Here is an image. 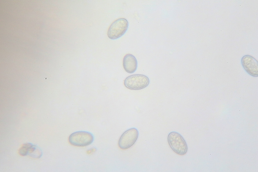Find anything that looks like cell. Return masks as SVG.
<instances>
[{
  "mask_svg": "<svg viewBox=\"0 0 258 172\" xmlns=\"http://www.w3.org/2000/svg\"><path fill=\"white\" fill-rule=\"evenodd\" d=\"M167 140L170 147L176 153L182 155L186 153L188 150L186 142L179 133L175 131L170 132L168 135Z\"/></svg>",
  "mask_w": 258,
  "mask_h": 172,
  "instance_id": "6da1fadb",
  "label": "cell"
},
{
  "mask_svg": "<svg viewBox=\"0 0 258 172\" xmlns=\"http://www.w3.org/2000/svg\"><path fill=\"white\" fill-rule=\"evenodd\" d=\"M149 83L148 77L141 74L130 75L125 78L124 82V84L126 88L134 90L144 88L148 86Z\"/></svg>",
  "mask_w": 258,
  "mask_h": 172,
  "instance_id": "7a4b0ae2",
  "label": "cell"
},
{
  "mask_svg": "<svg viewBox=\"0 0 258 172\" xmlns=\"http://www.w3.org/2000/svg\"><path fill=\"white\" fill-rule=\"evenodd\" d=\"M128 27V22L126 19L123 18L118 19L110 26L108 31V36L111 39H117L125 33Z\"/></svg>",
  "mask_w": 258,
  "mask_h": 172,
  "instance_id": "3957f363",
  "label": "cell"
},
{
  "mask_svg": "<svg viewBox=\"0 0 258 172\" xmlns=\"http://www.w3.org/2000/svg\"><path fill=\"white\" fill-rule=\"evenodd\" d=\"M94 137L91 133L86 131H78L72 133L70 136L69 140L72 145L76 146L84 147L92 143Z\"/></svg>",
  "mask_w": 258,
  "mask_h": 172,
  "instance_id": "277c9868",
  "label": "cell"
},
{
  "mask_svg": "<svg viewBox=\"0 0 258 172\" xmlns=\"http://www.w3.org/2000/svg\"><path fill=\"white\" fill-rule=\"evenodd\" d=\"M139 132L135 127L131 128L125 131L119 140L118 145L121 149H125L132 146L138 137Z\"/></svg>",
  "mask_w": 258,
  "mask_h": 172,
  "instance_id": "5b68a950",
  "label": "cell"
},
{
  "mask_svg": "<svg viewBox=\"0 0 258 172\" xmlns=\"http://www.w3.org/2000/svg\"><path fill=\"white\" fill-rule=\"evenodd\" d=\"M242 65L244 70L249 75L253 77L258 76V62L254 57L249 55H245L241 60Z\"/></svg>",
  "mask_w": 258,
  "mask_h": 172,
  "instance_id": "8992f818",
  "label": "cell"
},
{
  "mask_svg": "<svg viewBox=\"0 0 258 172\" xmlns=\"http://www.w3.org/2000/svg\"><path fill=\"white\" fill-rule=\"evenodd\" d=\"M123 65L124 69L127 73L132 74L136 70L138 66L137 59L135 57L131 54H127L124 57Z\"/></svg>",
  "mask_w": 258,
  "mask_h": 172,
  "instance_id": "52a82bcc",
  "label": "cell"
},
{
  "mask_svg": "<svg viewBox=\"0 0 258 172\" xmlns=\"http://www.w3.org/2000/svg\"><path fill=\"white\" fill-rule=\"evenodd\" d=\"M43 154L41 149L37 146L31 143L28 150L27 155L35 158H41Z\"/></svg>",
  "mask_w": 258,
  "mask_h": 172,
  "instance_id": "ba28073f",
  "label": "cell"
},
{
  "mask_svg": "<svg viewBox=\"0 0 258 172\" xmlns=\"http://www.w3.org/2000/svg\"><path fill=\"white\" fill-rule=\"evenodd\" d=\"M31 143H27L24 144L20 148L19 150V153L22 156L27 155L28 148Z\"/></svg>",
  "mask_w": 258,
  "mask_h": 172,
  "instance_id": "9c48e42d",
  "label": "cell"
},
{
  "mask_svg": "<svg viewBox=\"0 0 258 172\" xmlns=\"http://www.w3.org/2000/svg\"><path fill=\"white\" fill-rule=\"evenodd\" d=\"M46 79H47V78H46H46H45V79H46Z\"/></svg>",
  "mask_w": 258,
  "mask_h": 172,
  "instance_id": "30bf717a",
  "label": "cell"
}]
</instances>
